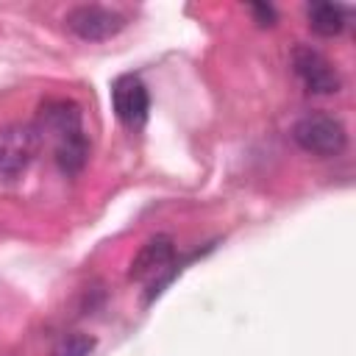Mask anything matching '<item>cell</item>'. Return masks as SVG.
Returning <instances> with one entry per match:
<instances>
[{
	"mask_svg": "<svg viewBox=\"0 0 356 356\" xmlns=\"http://www.w3.org/2000/svg\"><path fill=\"white\" fill-rule=\"evenodd\" d=\"M292 139L300 150L320 156V159H331V156H339L345 150L348 131L337 117L323 114V111H312V114H303L292 125Z\"/></svg>",
	"mask_w": 356,
	"mask_h": 356,
	"instance_id": "7a4b0ae2",
	"label": "cell"
},
{
	"mask_svg": "<svg viewBox=\"0 0 356 356\" xmlns=\"http://www.w3.org/2000/svg\"><path fill=\"white\" fill-rule=\"evenodd\" d=\"M306 19H309V28L317 33V36H339L345 31V22H348V14L342 6L337 3H312L306 8Z\"/></svg>",
	"mask_w": 356,
	"mask_h": 356,
	"instance_id": "ba28073f",
	"label": "cell"
},
{
	"mask_svg": "<svg viewBox=\"0 0 356 356\" xmlns=\"http://www.w3.org/2000/svg\"><path fill=\"white\" fill-rule=\"evenodd\" d=\"M292 70L300 78V83L306 86V92H312V95H334L342 86L337 67L320 50H314L309 44H298L292 50Z\"/></svg>",
	"mask_w": 356,
	"mask_h": 356,
	"instance_id": "8992f818",
	"label": "cell"
},
{
	"mask_svg": "<svg viewBox=\"0 0 356 356\" xmlns=\"http://www.w3.org/2000/svg\"><path fill=\"white\" fill-rule=\"evenodd\" d=\"M64 22L81 42H106L125 28V17L120 11L106 8V6H95V3H83V6L70 8Z\"/></svg>",
	"mask_w": 356,
	"mask_h": 356,
	"instance_id": "5b68a950",
	"label": "cell"
},
{
	"mask_svg": "<svg viewBox=\"0 0 356 356\" xmlns=\"http://www.w3.org/2000/svg\"><path fill=\"white\" fill-rule=\"evenodd\" d=\"M39 150V134L33 125H6L0 128V184L17 181L33 161Z\"/></svg>",
	"mask_w": 356,
	"mask_h": 356,
	"instance_id": "277c9868",
	"label": "cell"
},
{
	"mask_svg": "<svg viewBox=\"0 0 356 356\" xmlns=\"http://www.w3.org/2000/svg\"><path fill=\"white\" fill-rule=\"evenodd\" d=\"M250 14H253L256 25H261V28H267V25H273L278 19V14H275V8L270 3H250Z\"/></svg>",
	"mask_w": 356,
	"mask_h": 356,
	"instance_id": "30bf717a",
	"label": "cell"
},
{
	"mask_svg": "<svg viewBox=\"0 0 356 356\" xmlns=\"http://www.w3.org/2000/svg\"><path fill=\"white\" fill-rule=\"evenodd\" d=\"M92 350H95V337L75 331V334L61 337V339L56 342V348H53L50 356H89Z\"/></svg>",
	"mask_w": 356,
	"mask_h": 356,
	"instance_id": "9c48e42d",
	"label": "cell"
},
{
	"mask_svg": "<svg viewBox=\"0 0 356 356\" xmlns=\"http://www.w3.org/2000/svg\"><path fill=\"white\" fill-rule=\"evenodd\" d=\"M39 142L53 145V159L64 175H78L89 159V142L81 125V108L72 100H50L39 111L33 125Z\"/></svg>",
	"mask_w": 356,
	"mask_h": 356,
	"instance_id": "6da1fadb",
	"label": "cell"
},
{
	"mask_svg": "<svg viewBox=\"0 0 356 356\" xmlns=\"http://www.w3.org/2000/svg\"><path fill=\"white\" fill-rule=\"evenodd\" d=\"M111 108L117 114V120L128 128H142L147 122V111H150V95L147 86L142 83L139 75L125 72L120 78H114L111 83Z\"/></svg>",
	"mask_w": 356,
	"mask_h": 356,
	"instance_id": "52a82bcc",
	"label": "cell"
},
{
	"mask_svg": "<svg viewBox=\"0 0 356 356\" xmlns=\"http://www.w3.org/2000/svg\"><path fill=\"white\" fill-rule=\"evenodd\" d=\"M172 275H175V245H172V236L156 234L134 256L131 270H128V278L131 281H147L150 284L147 298H153V295L161 292V286Z\"/></svg>",
	"mask_w": 356,
	"mask_h": 356,
	"instance_id": "3957f363",
	"label": "cell"
}]
</instances>
